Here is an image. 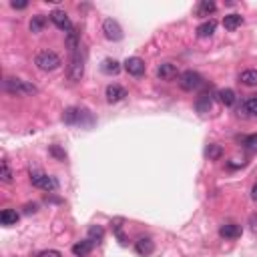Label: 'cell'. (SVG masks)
I'll use <instances>...</instances> for the list:
<instances>
[{"mask_svg": "<svg viewBox=\"0 0 257 257\" xmlns=\"http://www.w3.org/2000/svg\"><path fill=\"white\" fill-rule=\"evenodd\" d=\"M243 147L249 151V153H257V135H249L243 139Z\"/></svg>", "mask_w": 257, "mask_h": 257, "instance_id": "cell-30", "label": "cell"}, {"mask_svg": "<svg viewBox=\"0 0 257 257\" xmlns=\"http://www.w3.org/2000/svg\"><path fill=\"white\" fill-rule=\"evenodd\" d=\"M100 71L105 73V75H109V77L119 75V73H121V62L115 60V59H105V60H102V64H100Z\"/></svg>", "mask_w": 257, "mask_h": 257, "instance_id": "cell-17", "label": "cell"}, {"mask_svg": "<svg viewBox=\"0 0 257 257\" xmlns=\"http://www.w3.org/2000/svg\"><path fill=\"white\" fill-rule=\"evenodd\" d=\"M66 46H68V53H71V55L79 53V48H80V37H79L77 30H73V32L66 34Z\"/></svg>", "mask_w": 257, "mask_h": 257, "instance_id": "cell-22", "label": "cell"}, {"mask_svg": "<svg viewBox=\"0 0 257 257\" xmlns=\"http://www.w3.org/2000/svg\"><path fill=\"white\" fill-rule=\"evenodd\" d=\"M211 107H213V97H211V93H201V95L197 97V100H195L197 113L205 115V113L211 111Z\"/></svg>", "mask_w": 257, "mask_h": 257, "instance_id": "cell-14", "label": "cell"}, {"mask_svg": "<svg viewBox=\"0 0 257 257\" xmlns=\"http://www.w3.org/2000/svg\"><path fill=\"white\" fill-rule=\"evenodd\" d=\"M10 6H12L14 10H24V8H28V2H26V0H20V2H16V0H12Z\"/></svg>", "mask_w": 257, "mask_h": 257, "instance_id": "cell-33", "label": "cell"}, {"mask_svg": "<svg viewBox=\"0 0 257 257\" xmlns=\"http://www.w3.org/2000/svg\"><path fill=\"white\" fill-rule=\"evenodd\" d=\"M221 155H223V147L221 145H209L205 149V157L209 161H217V159H221Z\"/></svg>", "mask_w": 257, "mask_h": 257, "instance_id": "cell-27", "label": "cell"}, {"mask_svg": "<svg viewBox=\"0 0 257 257\" xmlns=\"http://www.w3.org/2000/svg\"><path fill=\"white\" fill-rule=\"evenodd\" d=\"M239 82L245 84V87H257V71L255 68H247L239 75Z\"/></svg>", "mask_w": 257, "mask_h": 257, "instance_id": "cell-20", "label": "cell"}, {"mask_svg": "<svg viewBox=\"0 0 257 257\" xmlns=\"http://www.w3.org/2000/svg\"><path fill=\"white\" fill-rule=\"evenodd\" d=\"M243 24V16L241 14H227L225 19H223V26L227 28V30H237L239 26Z\"/></svg>", "mask_w": 257, "mask_h": 257, "instance_id": "cell-21", "label": "cell"}, {"mask_svg": "<svg viewBox=\"0 0 257 257\" xmlns=\"http://www.w3.org/2000/svg\"><path fill=\"white\" fill-rule=\"evenodd\" d=\"M2 89L8 95H16V97H28V95H37L39 89L34 87L32 82L22 80V79H16V77H6L2 80Z\"/></svg>", "mask_w": 257, "mask_h": 257, "instance_id": "cell-1", "label": "cell"}, {"mask_svg": "<svg viewBox=\"0 0 257 257\" xmlns=\"http://www.w3.org/2000/svg\"><path fill=\"white\" fill-rule=\"evenodd\" d=\"M102 237H105V229H102L100 225H91V227H89V239H91V241L100 243Z\"/></svg>", "mask_w": 257, "mask_h": 257, "instance_id": "cell-28", "label": "cell"}, {"mask_svg": "<svg viewBox=\"0 0 257 257\" xmlns=\"http://www.w3.org/2000/svg\"><path fill=\"white\" fill-rule=\"evenodd\" d=\"M251 199H253V201H257V183L253 185V189H251Z\"/></svg>", "mask_w": 257, "mask_h": 257, "instance_id": "cell-35", "label": "cell"}, {"mask_svg": "<svg viewBox=\"0 0 257 257\" xmlns=\"http://www.w3.org/2000/svg\"><path fill=\"white\" fill-rule=\"evenodd\" d=\"M50 20H53V24L59 28V30H62V32H73L75 30V26H73V22H71V19H68V14L64 12V10H53L50 12Z\"/></svg>", "mask_w": 257, "mask_h": 257, "instance_id": "cell-8", "label": "cell"}, {"mask_svg": "<svg viewBox=\"0 0 257 257\" xmlns=\"http://www.w3.org/2000/svg\"><path fill=\"white\" fill-rule=\"evenodd\" d=\"M123 64H125V71H127L131 77H143V75H145L147 64H145V60L139 59V57H129Z\"/></svg>", "mask_w": 257, "mask_h": 257, "instance_id": "cell-9", "label": "cell"}, {"mask_svg": "<svg viewBox=\"0 0 257 257\" xmlns=\"http://www.w3.org/2000/svg\"><path fill=\"white\" fill-rule=\"evenodd\" d=\"M37 257H62V255H60V251H57V249H44V251H40Z\"/></svg>", "mask_w": 257, "mask_h": 257, "instance_id": "cell-31", "label": "cell"}, {"mask_svg": "<svg viewBox=\"0 0 257 257\" xmlns=\"http://www.w3.org/2000/svg\"><path fill=\"white\" fill-rule=\"evenodd\" d=\"M95 241H91V239L87 237V239H82V241H79V243H75L73 245V253L77 255V257H84V255H89L93 249H95Z\"/></svg>", "mask_w": 257, "mask_h": 257, "instance_id": "cell-15", "label": "cell"}, {"mask_svg": "<svg viewBox=\"0 0 257 257\" xmlns=\"http://www.w3.org/2000/svg\"><path fill=\"white\" fill-rule=\"evenodd\" d=\"M34 64H37L40 71L50 73V71H57V68L62 64V60L55 50H40V53L37 55V59H34Z\"/></svg>", "mask_w": 257, "mask_h": 257, "instance_id": "cell-3", "label": "cell"}, {"mask_svg": "<svg viewBox=\"0 0 257 257\" xmlns=\"http://www.w3.org/2000/svg\"><path fill=\"white\" fill-rule=\"evenodd\" d=\"M105 97L109 102H121L127 97V89L121 87V84H109L107 91H105Z\"/></svg>", "mask_w": 257, "mask_h": 257, "instance_id": "cell-12", "label": "cell"}, {"mask_svg": "<svg viewBox=\"0 0 257 257\" xmlns=\"http://www.w3.org/2000/svg\"><path fill=\"white\" fill-rule=\"evenodd\" d=\"M219 235L223 237V239H237V237H241V225H237V223H225V225H221Z\"/></svg>", "mask_w": 257, "mask_h": 257, "instance_id": "cell-16", "label": "cell"}, {"mask_svg": "<svg viewBox=\"0 0 257 257\" xmlns=\"http://www.w3.org/2000/svg\"><path fill=\"white\" fill-rule=\"evenodd\" d=\"M37 211V205H26V213H34Z\"/></svg>", "mask_w": 257, "mask_h": 257, "instance_id": "cell-36", "label": "cell"}, {"mask_svg": "<svg viewBox=\"0 0 257 257\" xmlns=\"http://www.w3.org/2000/svg\"><path fill=\"white\" fill-rule=\"evenodd\" d=\"M157 77L161 79V80H175L177 77H179V68H177V64H173V62H163V64H159L157 66Z\"/></svg>", "mask_w": 257, "mask_h": 257, "instance_id": "cell-10", "label": "cell"}, {"mask_svg": "<svg viewBox=\"0 0 257 257\" xmlns=\"http://www.w3.org/2000/svg\"><path fill=\"white\" fill-rule=\"evenodd\" d=\"M30 183H32V187L48 191V193L59 189V181L55 177H50V175H44V173H30Z\"/></svg>", "mask_w": 257, "mask_h": 257, "instance_id": "cell-4", "label": "cell"}, {"mask_svg": "<svg viewBox=\"0 0 257 257\" xmlns=\"http://www.w3.org/2000/svg\"><path fill=\"white\" fill-rule=\"evenodd\" d=\"M239 117H251V119H257V95L255 97H249L243 100V105L239 107Z\"/></svg>", "mask_w": 257, "mask_h": 257, "instance_id": "cell-11", "label": "cell"}, {"mask_svg": "<svg viewBox=\"0 0 257 257\" xmlns=\"http://www.w3.org/2000/svg\"><path fill=\"white\" fill-rule=\"evenodd\" d=\"M95 119L87 109H79V107H68L62 113V123L64 125H80V127H91Z\"/></svg>", "mask_w": 257, "mask_h": 257, "instance_id": "cell-2", "label": "cell"}, {"mask_svg": "<svg viewBox=\"0 0 257 257\" xmlns=\"http://www.w3.org/2000/svg\"><path fill=\"white\" fill-rule=\"evenodd\" d=\"M0 223H2L4 227H12L19 223V213H16L14 209H4L2 213H0Z\"/></svg>", "mask_w": 257, "mask_h": 257, "instance_id": "cell-19", "label": "cell"}, {"mask_svg": "<svg viewBox=\"0 0 257 257\" xmlns=\"http://www.w3.org/2000/svg\"><path fill=\"white\" fill-rule=\"evenodd\" d=\"M0 181L2 183H12L14 181V173H12L10 163L6 159H2V163H0Z\"/></svg>", "mask_w": 257, "mask_h": 257, "instance_id": "cell-24", "label": "cell"}, {"mask_svg": "<svg viewBox=\"0 0 257 257\" xmlns=\"http://www.w3.org/2000/svg\"><path fill=\"white\" fill-rule=\"evenodd\" d=\"M135 251L139 253L141 257H149L153 251H155V243H153L151 237H141L139 241L135 243Z\"/></svg>", "mask_w": 257, "mask_h": 257, "instance_id": "cell-13", "label": "cell"}, {"mask_svg": "<svg viewBox=\"0 0 257 257\" xmlns=\"http://www.w3.org/2000/svg\"><path fill=\"white\" fill-rule=\"evenodd\" d=\"M217 10V4L215 2H209V0H203V2H199L197 6V16H201V19H205V16H209Z\"/></svg>", "mask_w": 257, "mask_h": 257, "instance_id": "cell-25", "label": "cell"}, {"mask_svg": "<svg viewBox=\"0 0 257 257\" xmlns=\"http://www.w3.org/2000/svg\"><path fill=\"white\" fill-rule=\"evenodd\" d=\"M215 28H217V22L213 19L211 20H205V22H201L197 26V37L199 39H207V37H211V34L215 32Z\"/></svg>", "mask_w": 257, "mask_h": 257, "instance_id": "cell-18", "label": "cell"}, {"mask_svg": "<svg viewBox=\"0 0 257 257\" xmlns=\"http://www.w3.org/2000/svg\"><path fill=\"white\" fill-rule=\"evenodd\" d=\"M44 24H46V19H44V14H37V16H32V20H30L28 28H30V32L39 34V32H42Z\"/></svg>", "mask_w": 257, "mask_h": 257, "instance_id": "cell-26", "label": "cell"}, {"mask_svg": "<svg viewBox=\"0 0 257 257\" xmlns=\"http://www.w3.org/2000/svg\"><path fill=\"white\" fill-rule=\"evenodd\" d=\"M68 80L79 82L84 77V59L80 57V53L71 55V62H68V71H66Z\"/></svg>", "mask_w": 257, "mask_h": 257, "instance_id": "cell-5", "label": "cell"}, {"mask_svg": "<svg viewBox=\"0 0 257 257\" xmlns=\"http://www.w3.org/2000/svg\"><path fill=\"white\" fill-rule=\"evenodd\" d=\"M102 32H105V37L113 42L123 40V37H125L121 24H119L115 19H105V22H102Z\"/></svg>", "mask_w": 257, "mask_h": 257, "instance_id": "cell-7", "label": "cell"}, {"mask_svg": "<svg viewBox=\"0 0 257 257\" xmlns=\"http://www.w3.org/2000/svg\"><path fill=\"white\" fill-rule=\"evenodd\" d=\"M217 97H219V100L223 102L225 107H233L235 100H237V95H235L233 89H221V91L217 93Z\"/></svg>", "mask_w": 257, "mask_h": 257, "instance_id": "cell-23", "label": "cell"}, {"mask_svg": "<svg viewBox=\"0 0 257 257\" xmlns=\"http://www.w3.org/2000/svg\"><path fill=\"white\" fill-rule=\"evenodd\" d=\"M203 84V77L197 71H185L179 75V87L183 91H195Z\"/></svg>", "mask_w": 257, "mask_h": 257, "instance_id": "cell-6", "label": "cell"}, {"mask_svg": "<svg viewBox=\"0 0 257 257\" xmlns=\"http://www.w3.org/2000/svg\"><path fill=\"white\" fill-rule=\"evenodd\" d=\"M50 153H53V155H55L57 159H60V161H64V159H66V153H64V151H60L57 145L50 147Z\"/></svg>", "mask_w": 257, "mask_h": 257, "instance_id": "cell-32", "label": "cell"}, {"mask_svg": "<svg viewBox=\"0 0 257 257\" xmlns=\"http://www.w3.org/2000/svg\"><path fill=\"white\" fill-rule=\"evenodd\" d=\"M249 227L253 233H257V213H251L249 215Z\"/></svg>", "mask_w": 257, "mask_h": 257, "instance_id": "cell-34", "label": "cell"}, {"mask_svg": "<svg viewBox=\"0 0 257 257\" xmlns=\"http://www.w3.org/2000/svg\"><path fill=\"white\" fill-rule=\"evenodd\" d=\"M123 219H117V221H113V229H115V235H117V239L121 241L123 245L127 243V237H125V233H123Z\"/></svg>", "mask_w": 257, "mask_h": 257, "instance_id": "cell-29", "label": "cell"}]
</instances>
